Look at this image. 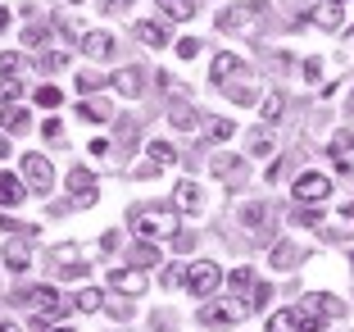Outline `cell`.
Masks as SVG:
<instances>
[{
	"label": "cell",
	"instance_id": "3957f363",
	"mask_svg": "<svg viewBox=\"0 0 354 332\" xmlns=\"http://www.w3.org/2000/svg\"><path fill=\"white\" fill-rule=\"evenodd\" d=\"M173 205H177V214H200V210H204L200 182H191V177H177V187H173Z\"/></svg>",
	"mask_w": 354,
	"mask_h": 332
},
{
	"label": "cell",
	"instance_id": "60d3db41",
	"mask_svg": "<svg viewBox=\"0 0 354 332\" xmlns=\"http://www.w3.org/2000/svg\"><path fill=\"white\" fill-rule=\"evenodd\" d=\"M318 73H322V64H318V59H304V78H309V82H318Z\"/></svg>",
	"mask_w": 354,
	"mask_h": 332
},
{
	"label": "cell",
	"instance_id": "d590c367",
	"mask_svg": "<svg viewBox=\"0 0 354 332\" xmlns=\"http://www.w3.org/2000/svg\"><path fill=\"white\" fill-rule=\"evenodd\" d=\"M264 205H246V210H241V219H246V228H259V223H264Z\"/></svg>",
	"mask_w": 354,
	"mask_h": 332
},
{
	"label": "cell",
	"instance_id": "ee69618b",
	"mask_svg": "<svg viewBox=\"0 0 354 332\" xmlns=\"http://www.w3.org/2000/svg\"><path fill=\"white\" fill-rule=\"evenodd\" d=\"M0 159H10V141L5 137H0Z\"/></svg>",
	"mask_w": 354,
	"mask_h": 332
},
{
	"label": "cell",
	"instance_id": "484cf974",
	"mask_svg": "<svg viewBox=\"0 0 354 332\" xmlns=\"http://www.w3.org/2000/svg\"><path fill=\"white\" fill-rule=\"evenodd\" d=\"M137 32H141V41H146V46H164V41H168V37H164V28H159V23H141Z\"/></svg>",
	"mask_w": 354,
	"mask_h": 332
},
{
	"label": "cell",
	"instance_id": "2e32d148",
	"mask_svg": "<svg viewBox=\"0 0 354 332\" xmlns=\"http://www.w3.org/2000/svg\"><path fill=\"white\" fill-rule=\"evenodd\" d=\"M309 310L318 314V319H341L345 305H341V300H332V296H313V300H309Z\"/></svg>",
	"mask_w": 354,
	"mask_h": 332
},
{
	"label": "cell",
	"instance_id": "f546056e",
	"mask_svg": "<svg viewBox=\"0 0 354 332\" xmlns=\"http://www.w3.org/2000/svg\"><path fill=\"white\" fill-rule=\"evenodd\" d=\"M150 264H159V251L146 242V246H137V268H150Z\"/></svg>",
	"mask_w": 354,
	"mask_h": 332
},
{
	"label": "cell",
	"instance_id": "74e56055",
	"mask_svg": "<svg viewBox=\"0 0 354 332\" xmlns=\"http://www.w3.org/2000/svg\"><path fill=\"white\" fill-rule=\"evenodd\" d=\"M177 55H182V59H195V55H200V41H195V37H182V41H177Z\"/></svg>",
	"mask_w": 354,
	"mask_h": 332
},
{
	"label": "cell",
	"instance_id": "8fae6325",
	"mask_svg": "<svg viewBox=\"0 0 354 332\" xmlns=\"http://www.w3.org/2000/svg\"><path fill=\"white\" fill-rule=\"evenodd\" d=\"M23 196H28V187H23V177H14V173H0V205H5V210H14V205H23Z\"/></svg>",
	"mask_w": 354,
	"mask_h": 332
},
{
	"label": "cell",
	"instance_id": "c3c4849f",
	"mask_svg": "<svg viewBox=\"0 0 354 332\" xmlns=\"http://www.w3.org/2000/svg\"><path fill=\"white\" fill-rule=\"evenodd\" d=\"M55 332H73V328H55Z\"/></svg>",
	"mask_w": 354,
	"mask_h": 332
},
{
	"label": "cell",
	"instance_id": "7c38bea8",
	"mask_svg": "<svg viewBox=\"0 0 354 332\" xmlns=\"http://www.w3.org/2000/svg\"><path fill=\"white\" fill-rule=\"evenodd\" d=\"M82 55L109 59V55H114V37H109V32H86V37H82Z\"/></svg>",
	"mask_w": 354,
	"mask_h": 332
},
{
	"label": "cell",
	"instance_id": "9a60e30c",
	"mask_svg": "<svg viewBox=\"0 0 354 332\" xmlns=\"http://www.w3.org/2000/svg\"><path fill=\"white\" fill-rule=\"evenodd\" d=\"M241 55H214V78L218 82H227V78H236V73H241Z\"/></svg>",
	"mask_w": 354,
	"mask_h": 332
},
{
	"label": "cell",
	"instance_id": "816d5d0a",
	"mask_svg": "<svg viewBox=\"0 0 354 332\" xmlns=\"http://www.w3.org/2000/svg\"><path fill=\"white\" fill-rule=\"evenodd\" d=\"M68 5H77V0H68Z\"/></svg>",
	"mask_w": 354,
	"mask_h": 332
},
{
	"label": "cell",
	"instance_id": "7bdbcfd3",
	"mask_svg": "<svg viewBox=\"0 0 354 332\" xmlns=\"http://www.w3.org/2000/svg\"><path fill=\"white\" fill-rule=\"evenodd\" d=\"M0 332H23V328H19L14 319H0Z\"/></svg>",
	"mask_w": 354,
	"mask_h": 332
},
{
	"label": "cell",
	"instance_id": "b9f144b4",
	"mask_svg": "<svg viewBox=\"0 0 354 332\" xmlns=\"http://www.w3.org/2000/svg\"><path fill=\"white\" fill-rule=\"evenodd\" d=\"M41 133H46V137H59V133H64V123H59V119H46Z\"/></svg>",
	"mask_w": 354,
	"mask_h": 332
},
{
	"label": "cell",
	"instance_id": "ba28073f",
	"mask_svg": "<svg viewBox=\"0 0 354 332\" xmlns=\"http://www.w3.org/2000/svg\"><path fill=\"white\" fill-rule=\"evenodd\" d=\"M295 200H327V191H332V177H322V173H300V182H295Z\"/></svg>",
	"mask_w": 354,
	"mask_h": 332
},
{
	"label": "cell",
	"instance_id": "52a82bcc",
	"mask_svg": "<svg viewBox=\"0 0 354 332\" xmlns=\"http://www.w3.org/2000/svg\"><path fill=\"white\" fill-rule=\"evenodd\" d=\"M255 23H259V14L250 5H232V10L218 14V32H250Z\"/></svg>",
	"mask_w": 354,
	"mask_h": 332
},
{
	"label": "cell",
	"instance_id": "83f0119b",
	"mask_svg": "<svg viewBox=\"0 0 354 332\" xmlns=\"http://www.w3.org/2000/svg\"><path fill=\"white\" fill-rule=\"evenodd\" d=\"M232 133H236L232 119H214V123H209V141H227Z\"/></svg>",
	"mask_w": 354,
	"mask_h": 332
},
{
	"label": "cell",
	"instance_id": "7402d4cb",
	"mask_svg": "<svg viewBox=\"0 0 354 332\" xmlns=\"http://www.w3.org/2000/svg\"><path fill=\"white\" fill-rule=\"evenodd\" d=\"M146 150H150V164H159V168L173 164V146H168V141H150Z\"/></svg>",
	"mask_w": 354,
	"mask_h": 332
},
{
	"label": "cell",
	"instance_id": "ab89813d",
	"mask_svg": "<svg viewBox=\"0 0 354 332\" xmlns=\"http://www.w3.org/2000/svg\"><path fill=\"white\" fill-rule=\"evenodd\" d=\"M173 128H182V133H191V128H195V119H191L186 110H177V114H173Z\"/></svg>",
	"mask_w": 354,
	"mask_h": 332
},
{
	"label": "cell",
	"instance_id": "6da1fadb",
	"mask_svg": "<svg viewBox=\"0 0 354 332\" xmlns=\"http://www.w3.org/2000/svg\"><path fill=\"white\" fill-rule=\"evenodd\" d=\"M218 282H223V268H218L214 260H195V264L186 268V287H191V296H214Z\"/></svg>",
	"mask_w": 354,
	"mask_h": 332
},
{
	"label": "cell",
	"instance_id": "30bf717a",
	"mask_svg": "<svg viewBox=\"0 0 354 332\" xmlns=\"http://www.w3.org/2000/svg\"><path fill=\"white\" fill-rule=\"evenodd\" d=\"M109 287L128 291V296H141L146 291V268H114L109 273Z\"/></svg>",
	"mask_w": 354,
	"mask_h": 332
},
{
	"label": "cell",
	"instance_id": "4dcf8cb0",
	"mask_svg": "<svg viewBox=\"0 0 354 332\" xmlns=\"http://www.w3.org/2000/svg\"><path fill=\"white\" fill-rule=\"evenodd\" d=\"M19 68H23V55H14V50H10V55H0V78H14Z\"/></svg>",
	"mask_w": 354,
	"mask_h": 332
},
{
	"label": "cell",
	"instance_id": "44dd1931",
	"mask_svg": "<svg viewBox=\"0 0 354 332\" xmlns=\"http://www.w3.org/2000/svg\"><path fill=\"white\" fill-rule=\"evenodd\" d=\"M0 123H5V133H19V128H28V110H19V105H10V110L0 114Z\"/></svg>",
	"mask_w": 354,
	"mask_h": 332
},
{
	"label": "cell",
	"instance_id": "5b68a950",
	"mask_svg": "<svg viewBox=\"0 0 354 332\" xmlns=\"http://www.w3.org/2000/svg\"><path fill=\"white\" fill-rule=\"evenodd\" d=\"M246 314H250L246 300H214V305L200 310V319L204 323H236V319H246Z\"/></svg>",
	"mask_w": 354,
	"mask_h": 332
},
{
	"label": "cell",
	"instance_id": "1f68e13d",
	"mask_svg": "<svg viewBox=\"0 0 354 332\" xmlns=\"http://www.w3.org/2000/svg\"><path fill=\"white\" fill-rule=\"evenodd\" d=\"M59 100H64V96H59V87H41V91H37V105H41V110H55Z\"/></svg>",
	"mask_w": 354,
	"mask_h": 332
},
{
	"label": "cell",
	"instance_id": "cb8c5ba5",
	"mask_svg": "<svg viewBox=\"0 0 354 332\" xmlns=\"http://www.w3.org/2000/svg\"><path fill=\"white\" fill-rule=\"evenodd\" d=\"M295 332H322V319L313 310H295Z\"/></svg>",
	"mask_w": 354,
	"mask_h": 332
},
{
	"label": "cell",
	"instance_id": "f1b7e54d",
	"mask_svg": "<svg viewBox=\"0 0 354 332\" xmlns=\"http://www.w3.org/2000/svg\"><path fill=\"white\" fill-rule=\"evenodd\" d=\"M282 119V96L273 91V96H264V123H277Z\"/></svg>",
	"mask_w": 354,
	"mask_h": 332
},
{
	"label": "cell",
	"instance_id": "4fadbf2b",
	"mask_svg": "<svg viewBox=\"0 0 354 332\" xmlns=\"http://www.w3.org/2000/svg\"><path fill=\"white\" fill-rule=\"evenodd\" d=\"M114 91H118V96H141V73H137V68L114 73Z\"/></svg>",
	"mask_w": 354,
	"mask_h": 332
},
{
	"label": "cell",
	"instance_id": "8992f818",
	"mask_svg": "<svg viewBox=\"0 0 354 332\" xmlns=\"http://www.w3.org/2000/svg\"><path fill=\"white\" fill-rule=\"evenodd\" d=\"M23 182H32V191H50V182H55L50 159L46 155H28L23 159Z\"/></svg>",
	"mask_w": 354,
	"mask_h": 332
},
{
	"label": "cell",
	"instance_id": "e575fe53",
	"mask_svg": "<svg viewBox=\"0 0 354 332\" xmlns=\"http://www.w3.org/2000/svg\"><path fill=\"white\" fill-rule=\"evenodd\" d=\"M19 91H23V82H14V78L0 82V100H5V105H14V100H19Z\"/></svg>",
	"mask_w": 354,
	"mask_h": 332
},
{
	"label": "cell",
	"instance_id": "9c48e42d",
	"mask_svg": "<svg viewBox=\"0 0 354 332\" xmlns=\"http://www.w3.org/2000/svg\"><path fill=\"white\" fill-rule=\"evenodd\" d=\"M68 187H73V205H96V177L86 173V168H73L68 173Z\"/></svg>",
	"mask_w": 354,
	"mask_h": 332
},
{
	"label": "cell",
	"instance_id": "f35d334b",
	"mask_svg": "<svg viewBox=\"0 0 354 332\" xmlns=\"http://www.w3.org/2000/svg\"><path fill=\"white\" fill-rule=\"evenodd\" d=\"M250 146H255L250 155H259V159H264V155H273V141H268V137H264V133H259V137H255V141H250Z\"/></svg>",
	"mask_w": 354,
	"mask_h": 332
},
{
	"label": "cell",
	"instance_id": "603a6c76",
	"mask_svg": "<svg viewBox=\"0 0 354 332\" xmlns=\"http://www.w3.org/2000/svg\"><path fill=\"white\" fill-rule=\"evenodd\" d=\"M268 332H295V310H277L268 319Z\"/></svg>",
	"mask_w": 354,
	"mask_h": 332
},
{
	"label": "cell",
	"instance_id": "4316f807",
	"mask_svg": "<svg viewBox=\"0 0 354 332\" xmlns=\"http://www.w3.org/2000/svg\"><path fill=\"white\" fill-rule=\"evenodd\" d=\"M209 168H214V173H232V168H241V155H227L223 150V155L209 159Z\"/></svg>",
	"mask_w": 354,
	"mask_h": 332
},
{
	"label": "cell",
	"instance_id": "8d00e7d4",
	"mask_svg": "<svg viewBox=\"0 0 354 332\" xmlns=\"http://www.w3.org/2000/svg\"><path fill=\"white\" fill-rule=\"evenodd\" d=\"M232 287L236 291H250V287H255V273H250V268H236V273H232Z\"/></svg>",
	"mask_w": 354,
	"mask_h": 332
},
{
	"label": "cell",
	"instance_id": "7a4b0ae2",
	"mask_svg": "<svg viewBox=\"0 0 354 332\" xmlns=\"http://www.w3.org/2000/svg\"><path fill=\"white\" fill-rule=\"evenodd\" d=\"M28 300H32V310L41 314V319H59V314L68 310V300L59 296L55 287H46V282H41V287H32V291H28Z\"/></svg>",
	"mask_w": 354,
	"mask_h": 332
},
{
	"label": "cell",
	"instance_id": "836d02e7",
	"mask_svg": "<svg viewBox=\"0 0 354 332\" xmlns=\"http://www.w3.org/2000/svg\"><path fill=\"white\" fill-rule=\"evenodd\" d=\"M105 87V78H96V73H82V78H77V91H82V96H91V91H100Z\"/></svg>",
	"mask_w": 354,
	"mask_h": 332
},
{
	"label": "cell",
	"instance_id": "5bb4252c",
	"mask_svg": "<svg viewBox=\"0 0 354 332\" xmlns=\"http://www.w3.org/2000/svg\"><path fill=\"white\" fill-rule=\"evenodd\" d=\"M313 23H322V28H341V0H322L318 10H313Z\"/></svg>",
	"mask_w": 354,
	"mask_h": 332
},
{
	"label": "cell",
	"instance_id": "ffe728a7",
	"mask_svg": "<svg viewBox=\"0 0 354 332\" xmlns=\"http://www.w3.org/2000/svg\"><path fill=\"white\" fill-rule=\"evenodd\" d=\"M155 5H159L168 19H191L195 14V0H155Z\"/></svg>",
	"mask_w": 354,
	"mask_h": 332
},
{
	"label": "cell",
	"instance_id": "d4e9b609",
	"mask_svg": "<svg viewBox=\"0 0 354 332\" xmlns=\"http://www.w3.org/2000/svg\"><path fill=\"white\" fill-rule=\"evenodd\" d=\"M268 300H273V287L255 282V296H246V305H250V314H255V310H268Z\"/></svg>",
	"mask_w": 354,
	"mask_h": 332
},
{
	"label": "cell",
	"instance_id": "f907efd6",
	"mask_svg": "<svg viewBox=\"0 0 354 332\" xmlns=\"http://www.w3.org/2000/svg\"><path fill=\"white\" fill-rule=\"evenodd\" d=\"M350 41H354V28H350Z\"/></svg>",
	"mask_w": 354,
	"mask_h": 332
},
{
	"label": "cell",
	"instance_id": "d6986e66",
	"mask_svg": "<svg viewBox=\"0 0 354 332\" xmlns=\"http://www.w3.org/2000/svg\"><path fill=\"white\" fill-rule=\"evenodd\" d=\"M295 260H300V251L291 242H277L273 246V268H295Z\"/></svg>",
	"mask_w": 354,
	"mask_h": 332
},
{
	"label": "cell",
	"instance_id": "d6a6232c",
	"mask_svg": "<svg viewBox=\"0 0 354 332\" xmlns=\"http://www.w3.org/2000/svg\"><path fill=\"white\" fill-rule=\"evenodd\" d=\"M77 114H82L86 123H105V119H109V110H100V105H86V100L77 105Z\"/></svg>",
	"mask_w": 354,
	"mask_h": 332
},
{
	"label": "cell",
	"instance_id": "ac0fdd59",
	"mask_svg": "<svg viewBox=\"0 0 354 332\" xmlns=\"http://www.w3.org/2000/svg\"><path fill=\"white\" fill-rule=\"evenodd\" d=\"M73 305H77L82 314H96L100 305H105V291H96V287H82V291H77V300H73Z\"/></svg>",
	"mask_w": 354,
	"mask_h": 332
},
{
	"label": "cell",
	"instance_id": "e0dca14e",
	"mask_svg": "<svg viewBox=\"0 0 354 332\" xmlns=\"http://www.w3.org/2000/svg\"><path fill=\"white\" fill-rule=\"evenodd\" d=\"M5 268H10V273H23V268H28V246L23 242L5 246Z\"/></svg>",
	"mask_w": 354,
	"mask_h": 332
},
{
	"label": "cell",
	"instance_id": "681fc988",
	"mask_svg": "<svg viewBox=\"0 0 354 332\" xmlns=\"http://www.w3.org/2000/svg\"><path fill=\"white\" fill-rule=\"evenodd\" d=\"M350 268H354V255H350Z\"/></svg>",
	"mask_w": 354,
	"mask_h": 332
},
{
	"label": "cell",
	"instance_id": "277c9868",
	"mask_svg": "<svg viewBox=\"0 0 354 332\" xmlns=\"http://www.w3.org/2000/svg\"><path fill=\"white\" fill-rule=\"evenodd\" d=\"M173 223H177V219L164 214V210H137V214H132V233H137V237H155V233H168Z\"/></svg>",
	"mask_w": 354,
	"mask_h": 332
},
{
	"label": "cell",
	"instance_id": "bcb514c9",
	"mask_svg": "<svg viewBox=\"0 0 354 332\" xmlns=\"http://www.w3.org/2000/svg\"><path fill=\"white\" fill-rule=\"evenodd\" d=\"M341 214H345V219H354V205H345V210H341Z\"/></svg>",
	"mask_w": 354,
	"mask_h": 332
},
{
	"label": "cell",
	"instance_id": "f6af8a7d",
	"mask_svg": "<svg viewBox=\"0 0 354 332\" xmlns=\"http://www.w3.org/2000/svg\"><path fill=\"white\" fill-rule=\"evenodd\" d=\"M5 28H10V14H5V10H0V32H5Z\"/></svg>",
	"mask_w": 354,
	"mask_h": 332
},
{
	"label": "cell",
	"instance_id": "7dc6e473",
	"mask_svg": "<svg viewBox=\"0 0 354 332\" xmlns=\"http://www.w3.org/2000/svg\"><path fill=\"white\" fill-rule=\"evenodd\" d=\"M350 114H354V87H350Z\"/></svg>",
	"mask_w": 354,
	"mask_h": 332
}]
</instances>
